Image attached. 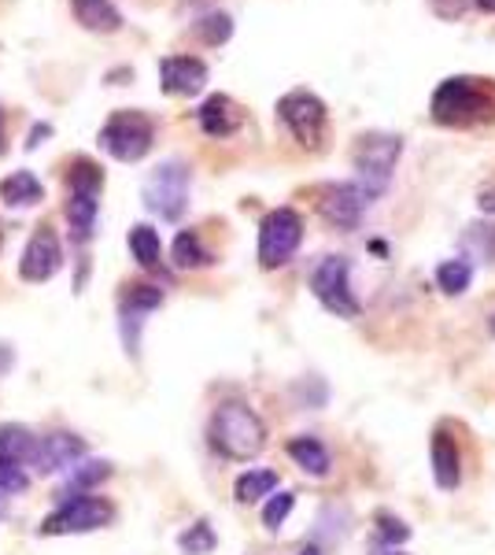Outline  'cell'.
Here are the masks:
<instances>
[{
    "instance_id": "6da1fadb",
    "label": "cell",
    "mask_w": 495,
    "mask_h": 555,
    "mask_svg": "<svg viewBox=\"0 0 495 555\" xmlns=\"http://www.w3.org/2000/svg\"><path fill=\"white\" fill-rule=\"evenodd\" d=\"M207 441L222 460L248 463L266 449V423L240 400H226L214 408L211 426H207Z\"/></svg>"
},
{
    "instance_id": "7a4b0ae2",
    "label": "cell",
    "mask_w": 495,
    "mask_h": 555,
    "mask_svg": "<svg viewBox=\"0 0 495 555\" xmlns=\"http://www.w3.org/2000/svg\"><path fill=\"white\" fill-rule=\"evenodd\" d=\"M433 119L440 127H473V122H492L495 119V93L481 78H444L429 104Z\"/></svg>"
},
{
    "instance_id": "3957f363",
    "label": "cell",
    "mask_w": 495,
    "mask_h": 555,
    "mask_svg": "<svg viewBox=\"0 0 495 555\" xmlns=\"http://www.w3.org/2000/svg\"><path fill=\"white\" fill-rule=\"evenodd\" d=\"M400 156H403V138H400V133H381V130L363 133V138L355 141V149H351L355 182L377 201V196L392 185V175H395Z\"/></svg>"
},
{
    "instance_id": "277c9868",
    "label": "cell",
    "mask_w": 495,
    "mask_h": 555,
    "mask_svg": "<svg viewBox=\"0 0 495 555\" xmlns=\"http://www.w3.org/2000/svg\"><path fill=\"white\" fill-rule=\"evenodd\" d=\"M101 149L119 164H138L145 159L152 145H156V122L148 119L138 107H126V112H115L112 119L101 127Z\"/></svg>"
},
{
    "instance_id": "5b68a950",
    "label": "cell",
    "mask_w": 495,
    "mask_h": 555,
    "mask_svg": "<svg viewBox=\"0 0 495 555\" xmlns=\"http://www.w3.org/2000/svg\"><path fill=\"white\" fill-rule=\"evenodd\" d=\"M115 504L96 492H75L70 500L52 512L41 522V537H70V533H96L104 526H112Z\"/></svg>"
},
{
    "instance_id": "8992f818",
    "label": "cell",
    "mask_w": 495,
    "mask_h": 555,
    "mask_svg": "<svg viewBox=\"0 0 495 555\" xmlns=\"http://www.w3.org/2000/svg\"><path fill=\"white\" fill-rule=\"evenodd\" d=\"M277 119L289 127L296 138V145L303 149H322L326 141V127H329V112L322 104V96H314L311 89H292L277 101Z\"/></svg>"
},
{
    "instance_id": "52a82bcc",
    "label": "cell",
    "mask_w": 495,
    "mask_h": 555,
    "mask_svg": "<svg viewBox=\"0 0 495 555\" xmlns=\"http://www.w3.org/2000/svg\"><path fill=\"white\" fill-rule=\"evenodd\" d=\"M303 245V219L292 208H274L259 222V267L263 271H277L296 256Z\"/></svg>"
},
{
    "instance_id": "ba28073f",
    "label": "cell",
    "mask_w": 495,
    "mask_h": 555,
    "mask_svg": "<svg viewBox=\"0 0 495 555\" xmlns=\"http://www.w3.org/2000/svg\"><path fill=\"white\" fill-rule=\"evenodd\" d=\"M311 293L329 315L337 319H359V300L351 293V263L344 256H326L311 274Z\"/></svg>"
},
{
    "instance_id": "9c48e42d",
    "label": "cell",
    "mask_w": 495,
    "mask_h": 555,
    "mask_svg": "<svg viewBox=\"0 0 495 555\" xmlns=\"http://www.w3.org/2000/svg\"><path fill=\"white\" fill-rule=\"evenodd\" d=\"M145 204L148 211H156L159 219L178 222L188 208V167L182 159H167L145 182Z\"/></svg>"
},
{
    "instance_id": "30bf717a",
    "label": "cell",
    "mask_w": 495,
    "mask_h": 555,
    "mask_svg": "<svg viewBox=\"0 0 495 555\" xmlns=\"http://www.w3.org/2000/svg\"><path fill=\"white\" fill-rule=\"evenodd\" d=\"M374 204V196L363 190L359 182H340V185H326L318 196V211L329 227L337 230H355L363 222L366 208Z\"/></svg>"
},
{
    "instance_id": "8fae6325",
    "label": "cell",
    "mask_w": 495,
    "mask_h": 555,
    "mask_svg": "<svg viewBox=\"0 0 495 555\" xmlns=\"http://www.w3.org/2000/svg\"><path fill=\"white\" fill-rule=\"evenodd\" d=\"M60 267H63V241L56 230L44 222V227L34 230V237L26 241L23 259H19V278L23 282L41 285V282H49Z\"/></svg>"
},
{
    "instance_id": "7c38bea8",
    "label": "cell",
    "mask_w": 495,
    "mask_h": 555,
    "mask_svg": "<svg viewBox=\"0 0 495 555\" xmlns=\"http://www.w3.org/2000/svg\"><path fill=\"white\" fill-rule=\"evenodd\" d=\"M159 304H164V289H156V285H126L122 304H119V315H122L119 326H122L130 356H138L141 326H145V319L159 308Z\"/></svg>"
},
{
    "instance_id": "4fadbf2b",
    "label": "cell",
    "mask_w": 495,
    "mask_h": 555,
    "mask_svg": "<svg viewBox=\"0 0 495 555\" xmlns=\"http://www.w3.org/2000/svg\"><path fill=\"white\" fill-rule=\"evenodd\" d=\"M78 460H86V441L75 434H49V437H38V449H34V467L41 474H56V470H67L75 467Z\"/></svg>"
},
{
    "instance_id": "5bb4252c",
    "label": "cell",
    "mask_w": 495,
    "mask_h": 555,
    "mask_svg": "<svg viewBox=\"0 0 495 555\" xmlns=\"http://www.w3.org/2000/svg\"><path fill=\"white\" fill-rule=\"evenodd\" d=\"M159 82L170 96H196L207 86V64L196 56H167L159 64Z\"/></svg>"
},
{
    "instance_id": "9a60e30c",
    "label": "cell",
    "mask_w": 495,
    "mask_h": 555,
    "mask_svg": "<svg viewBox=\"0 0 495 555\" xmlns=\"http://www.w3.org/2000/svg\"><path fill=\"white\" fill-rule=\"evenodd\" d=\"M196 122H200V130L207 138H233L240 127H245V112H240V104L233 101L226 93H214L207 96L200 104V112H196Z\"/></svg>"
},
{
    "instance_id": "2e32d148",
    "label": "cell",
    "mask_w": 495,
    "mask_h": 555,
    "mask_svg": "<svg viewBox=\"0 0 495 555\" xmlns=\"http://www.w3.org/2000/svg\"><path fill=\"white\" fill-rule=\"evenodd\" d=\"M429 460H433V478L444 492H455L458 481H463V452H458V441L447 434L444 426L433 434V444H429Z\"/></svg>"
},
{
    "instance_id": "e0dca14e",
    "label": "cell",
    "mask_w": 495,
    "mask_h": 555,
    "mask_svg": "<svg viewBox=\"0 0 495 555\" xmlns=\"http://www.w3.org/2000/svg\"><path fill=\"white\" fill-rule=\"evenodd\" d=\"M96 211H101V193H70L67 204H63V219H67L70 237H75L78 245L93 237Z\"/></svg>"
},
{
    "instance_id": "ac0fdd59",
    "label": "cell",
    "mask_w": 495,
    "mask_h": 555,
    "mask_svg": "<svg viewBox=\"0 0 495 555\" xmlns=\"http://www.w3.org/2000/svg\"><path fill=\"white\" fill-rule=\"evenodd\" d=\"M289 460L311 478H329L333 470V455L318 437H292L289 441Z\"/></svg>"
},
{
    "instance_id": "d6986e66",
    "label": "cell",
    "mask_w": 495,
    "mask_h": 555,
    "mask_svg": "<svg viewBox=\"0 0 495 555\" xmlns=\"http://www.w3.org/2000/svg\"><path fill=\"white\" fill-rule=\"evenodd\" d=\"M0 201L8 204V208H34V204L44 201V185L41 178L34 171H15L8 175L4 182H0Z\"/></svg>"
},
{
    "instance_id": "ffe728a7",
    "label": "cell",
    "mask_w": 495,
    "mask_h": 555,
    "mask_svg": "<svg viewBox=\"0 0 495 555\" xmlns=\"http://www.w3.org/2000/svg\"><path fill=\"white\" fill-rule=\"evenodd\" d=\"M75 20L93 34H115L122 26V15L112 0H70Z\"/></svg>"
},
{
    "instance_id": "44dd1931",
    "label": "cell",
    "mask_w": 495,
    "mask_h": 555,
    "mask_svg": "<svg viewBox=\"0 0 495 555\" xmlns=\"http://www.w3.org/2000/svg\"><path fill=\"white\" fill-rule=\"evenodd\" d=\"M34 449H38V437L19 423H4L0 426V460H15V463H30Z\"/></svg>"
},
{
    "instance_id": "7402d4cb",
    "label": "cell",
    "mask_w": 495,
    "mask_h": 555,
    "mask_svg": "<svg viewBox=\"0 0 495 555\" xmlns=\"http://www.w3.org/2000/svg\"><path fill=\"white\" fill-rule=\"evenodd\" d=\"M170 259H174L178 271H196V267H207L211 263V253L204 248V241L196 230H182L170 245Z\"/></svg>"
},
{
    "instance_id": "603a6c76",
    "label": "cell",
    "mask_w": 495,
    "mask_h": 555,
    "mask_svg": "<svg viewBox=\"0 0 495 555\" xmlns=\"http://www.w3.org/2000/svg\"><path fill=\"white\" fill-rule=\"evenodd\" d=\"M130 256L138 259L141 267H148V271H156V267L164 263V241H159V234L148 222H138V227L130 230Z\"/></svg>"
},
{
    "instance_id": "cb8c5ba5",
    "label": "cell",
    "mask_w": 495,
    "mask_h": 555,
    "mask_svg": "<svg viewBox=\"0 0 495 555\" xmlns=\"http://www.w3.org/2000/svg\"><path fill=\"white\" fill-rule=\"evenodd\" d=\"M270 492H277V474L274 470H245L233 481V496L237 504H259Z\"/></svg>"
},
{
    "instance_id": "d4e9b609",
    "label": "cell",
    "mask_w": 495,
    "mask_h": 555,
    "mask_svg": "<svg viewBox=\"0 0 495 555\" xmlns=\"http://www.w3.org/2000/svg\"><path fill=\"white\" fill-rule=\"evenodd\" d=\"M107 478H112V463L107 460H78L67 478V486H70V492H93L96 486H104Z\"/></svg>"
},
{
    "instance_id": "484cf974",
    "label": "cell",
    "mask_w": 495,
    "mask_h": 555,
    "mask_svg": "<svg viewBox=\"0 0 495 555\" xmlns=\"http://www.w3.org/2000/svg\"><path fill=\"white\" fill-rule=\"evenodd\" d=\"M470 282H473V267L466 263V259H444V263L437 267V285L447 297H463V293L470 289Z\"/></svg>"
},
{
    "instance_id": "4316f807",
    "label": "cell",
    "mask_w": 495,
    "mask_h": 555,
    "mask_svg": "<svg viewBox=\"0 0 495 555\" xmlns=\"http://www.w3.org/2000/svg\"><path fill=\"white\" fill-rule=\"evenodd\" d=\"M67 190L70 193H101L104 190V171L93 159H75L67 171Z\"/></svg>"
},
{
    "instance_id": "83f0119b",
    "label": "cell",
    "mask_w": 495,
    "mask_h": 555,
    "mask_svg": "<svg viewBox=\"0 0 495 555\" xmlns=\"http://www.w3.org/2000/svg\"><path fill=\"white\" fill-rule=\"evenodd\" d=\"M178 544H182L185 555H207V552H214L219 537H214L211 522H204V518H200V522H193L182 537H178Z\"/></svg>"
},
{
    "instance_id": "f1b7e54d",
    "label": "cell",
    "mask_w": 495,
    "mask_h": 555,
    "mask_svg": "<svg viewBox=\"0 0 495 555\" xmlns=\"http://www.w3.org/2000/svg\"><path fill=\"white\" fill-rule=\"evenodd\" d=\"M292 507H296V492H289V489L270 492L266 504H263V526L266 530H282L285 518L292 515Z\"/></svg>"
},
{
    "instance_id": "f546056e",
    "label": "cell",
    "mask_w": 495,
    "mask_h": 555,
    "mask_svg": "<svg viewBox=\"0 0 495 555\" xmlns=\"http://www.w3.org/2000/svg\"><path fill=\"white\" fill-rule=\"evenodd\" d=\"M196 34H200V41H207V44H226L233 34V20L226 12H211L196 23Z\"/></svg>"
},
{
    "instance_id": "4dcf8cb0",
    "label": "cell",
    "mask_w": 495,
    "mask_h": 555,
    "mask_svg": "<svg viewBox=\"0 0 495 555\" xmlns=\"http://www.w3.org/2000/svg\"><path fill=\"white\" fill-rule=\"evenodd\" d=\"M377 537L385 541V548H400V544L411 541V526L403 522V518L381 512V515H377Z\"/></svg>"
},
{
    "instance_id": "1f68e13d",
    "label": "cell",
    "mask_w": 495,
    "mask_h": 555,
    "mask_svg": "<svg viewBox=\"0 0 495 555\" xmlns=\"http://www.w3.org/2000/svg\"><path fill=\"white\" fill-rule=\"evenodd\" d=\"M30 489V474H26L23 463L15 460H0V492L8 496H19V492Z\"/></svg>"
},
{
    "instance_id": "d6a6232c",
    "label": "cell",
    "mask_w": 495,
    "mask_h": 555,
    "mask_svg": "<svg viewBox=\"0 0 495 555\" xmlns=\"http://www.w3.org/2000/svg\"><path fill=\"white\" fill-rule=\"evenodd\" d=\"M466 8H470V0H433V12H437L444 23L463 20V15H466Z\"/></svg>"
},
{
    "instance_id": "836d02e7",
    "label": "cell",
    "mask_w": 495,
    "mask_h": 555,
    "mask_svg": "<svg viewBox=\"0 0 495 555\" xmlns=\"http://www.w3.org/2000/svg\"><path fill=\"white\" fill-rule=\"evenodd\" d=\"M477 208H481L484 215H495V182L477 193Z\"/></svg>"
},
{
    "instance_id": "e575fe53",
    "label": "cell",
    "mask_w": 495,
    "mask_h": 555,
    "mask_svg": "<svg viewBox=\"0 0 495 555\" xmlns=\"http://www.w3.org/2000/svg\"><path fill=\"white\" fill-rule=\"evenodd\" d=\"M477 8H481V12H489V15H495V0H473Z\"/></svg>"
},
{
    "instance_id": "d590c367",
    "label": "cell",
    "mask_w": 495,
    "mask_h": 555,
    "mask_svg": "<svg viewBox=\"0 0 495 555\" xmlns=\"http://www.w3.org/2000/svg\"><path fill=\"white\" fill-rule=\"evenodd\" d=\"M377 555H407V552H403V548H381Z\"/></svg>"
},
{
    "instance_id": "8d00e7d4",
    "label": "cell",
    "mask_w": 495,
    "mask_h": 555,
    "mask_svg": "<svg viewBox=\"0 0 495 555\" xmlns=\"http://www.w3.org/2000/svg\"><path fill=\"white\" fill-rule=\"evenodd\" d=\"M0 149H4V115H0Z\"/></svg>"
},
{
    "instance_id": "74e56055",
    "label": "cell",
    "mask_w": 495,
    "mask_h": 555,
    "mask_svg": "<svg viewBox=\"0 0 495 555\" xmlns=\"http://www.w3.org/2000/svg\"><path fill=\"white\" fill-rule=\"evenodd\" d=\"M489 330H492V334H495V315H492V322H489Z\"/></svg>"
},
{
    "instance_id": "f35d334b",
    "label": "cell",
    "mask_w": 495,
    "mask_h": 555,
    "mask_svg": "<svg viewBox=\"0 0 495 555\" xmlns=\"http://www.w3.org/2000/svg\"><path fill=\"white\" fill-rule=\"evenodd\" d=\"M300 555H318V552H314V548H308V552H300Z\"/></svg>"
},
{
    "instance_id": "ab89813d",
    "label": "cell",
    "mask_w": 495,
    "mask_h": 555,
    "mask_svg": "<svg viewBox=\"0 0 495 555\" xmlns=\"http://www.w3.org/2000/svg\"><path fill=\"white\" fill-rule=\"evenodd\" d=\"M0 248H4V230H0Z\"/></svg>"
}]
</instances>
